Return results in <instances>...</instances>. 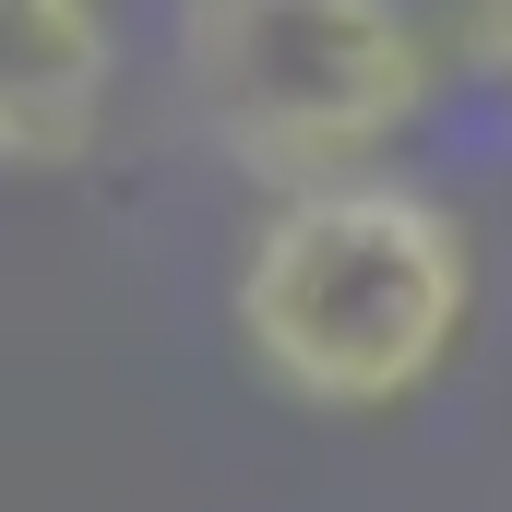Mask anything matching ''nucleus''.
<instances>
[{
    "mask_svg": "<svg viewBox=\"0 0 512 512\" xmlns=\"http://www.w3.org/2000/svg\"><path fill=\"white\" fill-rule=\"evenodd\" d=\"M477 310L465 227L405 179L286 191L239 251V346L274 393L322 417H370L441 382Z\"/></svg>",
    "mask_w": 512,
    "mask_h": 512,
    "instance_id": "nucleus-1",
    "label": "nucleus"
},
{
    "mask_svg": "<svg viewBox=\"0 0 512 512\" xmlns=\"http://www.w3.org/2000/svg\"><path fill=\"white\" fill-rule=\"evenodd\" d=\"M191 131L274 191H334L429 108V36L405 0H179Z\"/></svg>",
    "mask_w": 512,
    "mask_h": 512,
    "instance_id": "nucleus-2",
    "label": "nucleus"
},
{
    "mask_svg": "<svg viewBox=\"0 0 512 512\" xmlns=\"http://www.w3.org/2000/svg\"><path fill=\"white\" fill-rule=\"evenodd\" d=\"M120 84L108 0H0V167H72Z\"/></svg>",
    "mask_w": 512,
    "mask_h": 512,
    "instance_id": "nucleus-3",
    "label": "nucleus"
},
{
    "mask_svg": "<svg viewBox=\"0 0 512 512\" xmlns=\"http://www.w3.org/2000/svg\"><path fill=\"white\" fill-rule=\"evenodd\" d=\"M465 36H477V60L512 84V0H465Z\"/></svg>",
    "mask_w": 512,
    "mask_h": 512,
    "instance_id": "nucleus-4",
    "label": "nucleus"
}]
</instances>
